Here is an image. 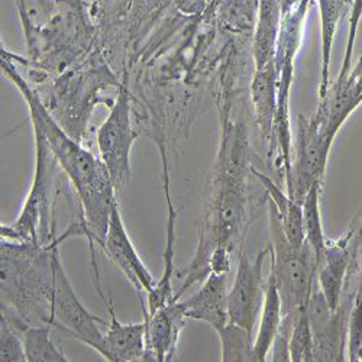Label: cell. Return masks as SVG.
<instances>
[{"mask_svg":"<svg viewBox=\"0 0 362 362\" xmlns=\"http://www.w3.org/2000/svg\"><path fill=\"white\" fill-rule=\"evenodd\" d=\"M271 248L259 251L254 259L245 254L239 255L238 271L232 288L228 291V316L229 323L251 332L261 315L265 283L262 279V267Z\"/></svg>","mask_w":362,"mask_h":362,"instance_id":"52a82bcc","label":"cell"},{"mask_svg":"<svg viewBox=\"0 0 362 362\" xmlns=\"http://www.w3.org/2000/svg\"><path fill=\"white\" fill-rule=\"evenodd\" d=\"M283 320V308L274 276L269 273L265 283V296L261 309V320L257 338L254 339V351L257 361H267Z\"/></svg>","mask_w":362,"mask_h":362,"instance_id":"ac0fdd59","label":"cell"},{"mask_svg":"<svg viewBox=\"0 0 362 362\" xmlns=\"http://www.w3.org/2000/svg\"><path fill=\"white\" fill-rule=\"evenodd\" d=\"M54 288L51 306V325L64 330L80 342L98 351L105 358V335L99 325L105 323L99 316L90 313L76 294L66 269L58 257L57 248L52 255Z\"/></svg>","mask_w":362,"mask_h":362,"instance_id":"5b68a950","label":"cell"},{"mask_svg":"<svg viewBox=\"0 0 362 362\" xmlns=\"http://www.w3.org/2000/svg\"><path fill=\"white\" fill-rule=\"evenodd\" d=\"M100 247L105 250L107 257L115 262V265L127 276L129 283L138 291L141 300L142 293L148 294L154 288L157 280L149 273L148 268L139 258L125 229L122 216H120L117 202L113 204L107 230Z\"/></svg>","mask_w":362,"mask_h":362,"instance_id":"9c48e42d","label":"cell"},{"mask_svg":"<svg viewBox=\"0 0 362 362\" xmlns=\"http://www.w3.org/2000/svg\"><path fill=\"white\" fill-rule=\"evenodd\" d=\"M34 132L37 142L34 183L18 221L13 225H2V238L12 239L15 243L47 247L52 244L48 228L51 222L55 165L58 161L42 135L37 131Z\"/></svg>","mask_w":362,"mask_h":362,"instance_id":"3957f363","label":"cell"},{"mask_svg":"<svg viewBox=\"0 0 362 362\" xmlns=\"http://www.w3.org/2000/svg\"><path fill=\"white\" fill-rule=\"evenodd\" d=\"M165 197H167V206H168V218H167V244H165V251H164V271L160 280H157L154 288L151 290L146 301V313L144 315L148 316L149 313L156 312L164 305L171 303L174 301V291H173V277H174V243H175V221H177V214L174 210L171 196H170V189H168V178H165Z\"/></svg>","mask_w":362,"mask_h":362,"instance_id":"e0dca14e","label":"cell"},{"mask_svg":"<svg viewBox=\"0 0 362 362\" xmlns=\"http://www.w3.org/2000/svg\"><path fill=\"white\" fill-rule=\"evenodd\" d=\"M349 74L352 76V78L356 81V84H358L359 88L362 90V55L359 57L358 63L354 66V69H351Z\"/></svg>","mask_w":362,"mask_h":362,"instance_id":"f1b7e54d","label":"cell"},{"mask_svg":"<svg viewBox=\"0 0 362 362\" xmlns=\"http://www.w3.org/2000/svg\"><path fill=\"white\" fill-rule=\"evenodd\" d=\"M271 230V274L276 279L281 298L283 316L294 315L308 305L316 284V261L308 243L294 247L284 235L280 218L274 206L269 210Z\"/></svg>","mask_w":362,"mask_h":362,"instance_id":"7a4b0ae2","label":"cell"},{"mask_svg":"<svg viewBox=\"0 0 362 362\" xmlns=\"http://www.w3.org/2000/svg\"><path fill=\"white\" fill-rule=\"evenodd\" d=\"M251 96L261 135L265 141H271L279 112V73L274 59L255 70Z\"/></svg>","mask_w":362,"mask_h":362,"instance_id":"5bb4252c","label":"cell"},{"mask_svg":"<svg viewBox=\"0 0 362 362\" xmlns=\"http://www.w3.org/2000/svg\"><path fill=\"white\" fill-rule=\"evenodd\" d=\"M135 138L136 134L131 122V96L127 86H122L98 132L99 156L116 192L124 189L131 178V149Z\"/></svg>","mask_w":362,"mask_h":362,"instance_id":"277c9868","label":"cell"},{"mask_svg":"<svg viewBox=\"0 0 362 362\" xmlns=\"http://www.w3.org/2000/svg\"><path fill=\"white\" fill-rule=\"evenodd\" d=\"M361 103L362 90L348 74L329 84L325 95L320 96V105L313 116L329 135L337 136L345 120Z\"/></svg>","mask_w":362,"mask_h":362,"instance_id":"4fadbf2b","label":"cell"},{"mask_svg":"<svg viewBox=\"0 0 362 362\" xmlns=\"http://www.w3.org/2000/svg\"><path fill=\"white\" fill-rule=\"evenodd\" d=\"M218 335L222 342V361H257L251 332L228 323Z\"/></svg>","mask_w":362,"mask_h":362,"instance_id":"7402d4cb","label":"cell"},{"mask_svg":"<svg viewBox=\"0 0 362 362\" xmlns=\"http://www.w3.org/2000/svg\"><path fill=\"white\" fill-rule=\"evenodd\" d=\"M2 69L25 98L31 112L34 131L42 135L78 194L83 206L84 225L87 228L86 236L90 243L102 245L117 193L112 185L107 168L100 158H96L74 142L57 125L37 95L11 64L2 62Z\"/></svg>","mask_w":362,"mask_h":362,"instance_id":"6da1fadb","label":"cell"},{"mask_svg":"<svg viewBox=\"0 0 362 362\" xmlns=\"http://www.w3.org/2000/svg\"><path fill=\"white\" fill-rule=\"evenodd\" d=\"M0 361L2 362L26 361L21 332L4 313H2V319H0Z\"/></svg>","mask_w":362,"mask_h":362,"instance_id":"d4e9b609","label":"cell"},{"mask_svg":"<svg viewBox=\"0 0 362 362\" xmlns=\"http://www.w3.org/2000/svg\"><path fill=\"white\" fill-rule=\"evenodd\" d=\"M334 139L335 136L329 135L315 116L305 119L298 115L296 158L287 180L288 194L298 203H303L315 185L322 183Z\"/></svg>","mask_w":362,"mask_h":362,"instance_id":"8992f818","label":"cell"},{"mask_svg":"<svg viewBox=\"0 0 362 362\" xmlns=\"http://www.w3.org/2000/svg\"><path fill=\"white\" fill-rule=\"evenodd\" d=\"M98 290L105 301L109 313V326L105 334V359L112 362H135L144 361L146 349V323H122L119 322L112 300L106 298L102 287Z\"/></svg>","mask_w":362,"mask_h":362,"instance_id":"8fae6325","label":"cell"},{"mask_svg":"<svg viewBox=\"0 0 362 362\" xmlns=\"http://www.w3.org/2000/svg\"><path fill=\"white\" fill-rule=\"evenodd\" d=\"M313 334L309 323L306 306L301 308L294 315L291 337L288 342L290 361L293 362H310L313 361Z\"/></svg>","mask_w":362,"mask_h":362,"instance_id":"603a6c76","label":"cell"},{"mask_svg":"<svg viewBox=\"0 0 362 362\" xmlns=\"http://www.w3.org/2000/svg\"><path fill=\"white\" fill-rule=\"evenodd\" d=\"M344 2L349 6V11H351V6H352V2H354V0H344Z\"/></svg>","mask_w":362,"mask_h":362,"instance_id":"f546056e","label":"cell"},{"mask_svg":"<svg viewBox=\"0 0 362 362\" xmlns=\"http://www.w3.org/2000/svg\"><path fill=\"white\" fill-rule=\"evenodd\" d=\"M320 12V41H322V81L319 87V98L325 95L330 80V57L334 48L337 28L341 18L349 11V6L344 0H317Z\"/></svg>","mask_w":362,"mask_h":362,"instance_id":"d6986e66","label":"cell"},{"mask_svg":"<svg viewBox=\"0 0 362 362\" xmlns=\"http://www.w3.org/2000/svg\"><path fill=\"white\" fill-rule=\"evenodd\" d=\"M281 2V9H283V18L291 12H294L301 4H303V0H280Z\"/></svg>","mask_w":362,"mask_h":362,"instance_id":"83f0119b","label":"cell"},{"mask_svg":"<svg viewBox=\"0 0 362 362\" xmlns=\"http://www.w3.org/2000/svg\"><path fill=\"white\" fill-rule=\"evenodd\" d=\"M348 361H362V245L359 254V276L348 326Z\"/></svg>","mask_w":362,"mask_h":362,"instance_id":"cb8c5ba5","label":"cell"},{"mask_svg":"<svg viewBox=\"0 0 362 362\" xmlns=\"http://www.w3.org/2000/svg\"><path fill=\"white\" fill-rule=\"evenodd\" d=\"M174 2L181 11L189 13V12H194V11L200 9L202 0H174Z\"/></svg>","mask_w":362,"mask_h":362,"instance_id":"4316f807","label":"cell"},{"mask_svg":"<svg viewBox=\"0 0 362 362\" xmlns=\"http://www.w3.org/2000/svg\"><path fill=\"white\" fill-rule=\"evenodd\" d=\"M21 332L28 362H66L67 356L54 344L51 325H22Z\"/></svg>","mask_w":362,"mask_h":362,"instance_id":"ffe728a7","label":"cell"},{"mask_svg":"<svg viewBox=\"0 0 362 362\" xmlns=\"http://www.w3.org/2000/svg\"><path fill=\"white\" fill-rule=\"evenodd\" d=\"M358 229L352 223L351 229L339 239L329 240L320 258L316 261V284L322 290L332 310H337L346 284L349 268L354 259Z\"/></svg>","mask_w":362,"mask_h":362,"instance_id":"ba28073f","label":"cell"},{"mask_svg":"<svg viewBox=\"0 0 362 362\" xmlns=\"http://www.w3.org/2000/svg\"><path fill=\"white\" fill-rule=\"evenodd\" d=\"M186 316L180 301H171L144 317L146 323V349L144 361H174Z\"/></svg>","mask_w":362,"mask_h":362,"instance_id":"30bf717a","label":"cell"},{"mask_svg":"<svg viewBox=\"0 0 362 362\" xmlns=\"http://www.w3.org/2000/svg\"><path fill=\"white\" fill-rule=\"evenodd\" d=\"M320 189L322 183L315 185L308 192L303 203H301V206H303V228L306 243L313 251L315 261L320 258L327 243L320 216Z\"/></svg>","mask_w":362,"mask_h":362,"instance_id":"44dd1931","label":"cell"},{"mask_svg":"<svg viewBox=\"0 0 362 362\" xmlns=\"http://www.w3.org/2000/svg\"><path fill=\"white\" fill-rule=\"evenodd\" d=\"M349 13H351L349 15V37H348V44H346V49H345V55H344V64H342L339 77H345L351 71V58L354 54L359 21L362 18V0H354Z\"/></svg>","mask_w":362,"mask_h":362,"instance_id":"484cf974","label":"cell"},{"mask_svg":"<svg viewBox=\"0 0 362 362\" xmlns=\"http://www.w3.org/2000/svg\"><path fill=\"white\" fill-rule=\"evenodd\" d=\"M251 171L261 181L262 187L267 190L271 202H273L288 243L294 247L303 245L306 243L303 228V206L294 200L288 193L286 194L269 177L264 175L255 168H251Z\"/></svg>","mask_w":362,"mask_h":362,"instance_id":"2e32d148","label":"cell"},{"mask_svg":"<svg viewBox=\"0 0 362 362\" xmlns=\"http://www.w3.org/2000/svg\"><path fill=\"white\" fill-rule=\"evenodd\" d=\"M180 306L187 319L206 322L219 334L229 323L225 274L210 273L202 288L185 301H180Z\"/></svg>","mask_w":362,"mask_h":362,"instance_id":"7c38bea8","label":"cell"},{"mask_svg":"<svg viewBox=\"0 0 362 362\" xmlns=\"http://www.w3.org/2000/svg\"><path fill=\"white\" fill-rule=\"evenodd\" d=\"M281 22L283 9L280 0H259L258 23L254 37L255 70L264 67L276 58Z\"/></svg>","mask_w":362,"mask_h":362,"instance_id":"9a60e30c","label":"cell"}]
</instances>
